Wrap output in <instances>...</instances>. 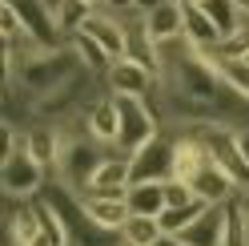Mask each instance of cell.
Returning <instances> with one entry per match:
<instances>
[{
    "label": "cell",
    "instance_id": "obj_1",
    "mask_svg": "<svg viewBox=\"0 0 249 246\" xmlns=\"http://www.w3.org/2000/svg\"><path fill=\"white\" fill-rule=\"evenodd\" d=\"M76 69H81V61H76L72 44H56V49L28 44V49H24V61H20L17 81L24 85V93L33 97V101H40V97H49L56 85H65ZM33 109H36V105H33Z\"/></svg>",
    "mask_w": 249,
    "mask_h": 246
},
{
    "label": "cell",
    "instance_id": "obj_2",
    "mask_svg": "<svg viewBox=\"0 0 249 246\" xmlns=\"http://www.w3.org/2000/svg\"><path fill=\"white\" fill-rule=\"evenodd\" d=\"M105 153H108V145L97 142L92 133H76V137L65 133V145H60V158H56V182L69 186L72 194H81L89 186L92 170L105 162Z\"/></svg>",
    "mask_w": 249,
    "mask_h": 246
},
{
    "label": "cell",
    "instance_id": "obj_3",
    "mask_svg": "<svg viewBox=\"0 0 249 246\" xmlns=\"http://www.w3.org/2000/svg\"><path fill=\"white\" fill-rule=\"evenodd\" d=\"M113 97H117V109H121L117 149L133 158V153L145 149L153 137H161V113L149 105V97H133V93H113Z\"/></svg>",
    "mask_w": 249,
    "mask_h": 246
},
{
    "label": "cell",
    "instance_id": "obj_4",
    "mask_svg": "<svg viewBox=\"0 0 249 246\" xmlns=\"http://www.w3.org/2000/svg\"><path fill=\"white\" fill-rule=\"evenodd\" d=\"M49 182V170L28 153V145H12L4 153V194L8 198H36Z\"/></svg>",
    "mask_w": 249,
    "mask_h": 246
},
{
    "label": "cell",
    "instance_id": "obj_5",
    "mask_svg": "<svg viewBox=\"0 0 249 246\" xmlns=\"http://www.w3.org/2000/svg\"><path fill=\"white\" fill-rule=\"evenodd\" d=\"M133 186V158L129 153H121V149H108L105 153V162L92 170L89 178V186L81 194H105V198H124Z\"/></svg>",
    "mask_w": 249,
    "mask_h": 246
},
{
    "label": "cell",
    "instance_id": "obj_6",
    "mask_svg": "<svg viewBox=\"0 0 249 246\" xmlns=\"http://www.w3.org/2000/svg\"><path fill=\"white\" fill-rule=\"evenodd\" d=\"M173 178V137H153L145 149L133 153V182H165Z\"/></svg>",
    "mask_w": 249,
    "mask_h": 246
},
{
    "label": "cell",
    "instance_id": "obj_7",
    "mask_svg": "<svg viewBox=\"0 0 249 246\" xmlns=\"http://www.w3.org/2000/svg\"><path fill=\"white\" fill-rule=\"evenodd\" d=\"M105 89L108 93H133V97H149L157 89V73H149L145 65H137L133 57H121L113 61V69L105 77Z\"/></svg>",
    "mask_w": 249,
    "mask_h": 246
},
{
    "label": "cell",
    "instance_id": "obj_8",
    "mask_svg": "<svg viewBox=\"0 0 249 246\" xmlns=\"http://www.w3.org/2000/svg\"><path fill=\"white\" fill-rule=\"evenodd\" d=\"M85 33L101 44V49L113 57V61H121L124 53H129V24H124L117 12H108V8H101V12H92L89 17V24H85Z\"/></svg>",
    "mask_w": 249,
    "mask_h": 246
},
{
    "label": "cell",
    "instance_id": "obj_9",
    "mask_svg": "<svg viewBox=\"0 0 249 246\" xmlns=\"http://www.w3.org/2000/svg\"><path fill=\"white\" fill-rule=\"evenodd\" d=\"M76 202H81V210L89 214L92 222H97L101 230H113V234H121L124 222L133 218V210L124 198H105V194H76Z\"/></svg>",
    "mask_w": 249,
    "mask_h": 246
},
{
    "label": "cell",
    "instance_id": "obj_10",
    "mask_svg": "<svg viewBox=\"0 0 249 246\" xmlns=\"http://www.w3.org/2000/svg\"><path fill=\"white\" fill-rule=\"evenodd\" d=\"M85 133H92L97 142H105L108 149H117V137H121V109H117V97H97L85 113Z\"/></svg>",
    "mask_w": 249,
    "mask_h": 246
},
{
    "label": "cell",
    "instance_id": "obj_11",
    "mask_svg": "<svg viewBox=\"0 0 249 246\" xmlns=\"http://www.w3.org/2000/svg\"><path fill=\"white\" fill-rule=\"evenodd\" d=\"M24 145H28V153H33L44 170H56L60 145H65V129H56L53 121H33V125L24 129Z\"/></svg>",
    "mask_w": 249,
    "mask_h": 246
},
{
    "label": "cell",
    "instance_id": "obj_12",
    "mask_svg": "<svg viewBox=\"0 0 249 246\" xmlns=\"http://www.w3.org/2000/svg\"><path fill=\"white\" fill-rule=\"evenodd\" d=\"M225 222H229V202L221 206H205V214L201 218H193L189 226L181 230V238L189 246H221L225 238Z\"/></svg>",
    "mask_w": 249,
    "mask_h": 246
},
{
    "label": "cell",
    "instance_id": "obj_13",
    "mask_svg": "<svg viewBox=\"0 0 249 246\" xmlns=\"http://www.w3.org/2000/svg\"><path fill=\"white\" fill-rule=\"evenodd\" d=\"M141 24H145V33L157 44L161 41H173V37H185V4H181V0H165V4L145 12Z\"/></svg>",
    "mask_w": 249,
    "mask_h": 246
},
{
    "label": "cell",
    "instance_id": "obj_14",
    "mask_svg": "<svg viewBox=\"0 0 249 246\" xmlns=\"http://www.w3.org/2000/svg\"><path fill=\"white\" fill-rule=\"evenodd\" d=\"M193 190H197V198H201V202L221 206V202H233V194H237L241 186H237V182H233V178L221 170V165H217V162L209 158V162L197 170V178H193Z\"/></svg>",
    "mask_w": 249,
    "mask_h": 246
},
{
    "label": "cell",
    "instance_id": "obj_15",
    "mask_svg": "<svg viewBox=\"0 0 249 246\" xmlns=\"http://www.w3.org/2000/svg\"><path fill=\"white\" fill-rule=\"evenodd\" d=\"M133 214H149V218H161L165 210V182H133L129 194H124Z\"/></svg>",
    "mask_w": 249,
    "mask_h": 246
},
{
    "label": "cell",
    "instance_id": "obj_16",
    "mask_svg": "<svg viewBox=\"0 0 249 246\" xmlns=\"http://www.w3.org/2000/svg\"><path fill=\"white\" fill-rule=\"evenodd\" d=\"M69 44H72L76 61H81V65H85L89 73H97L101 81H105V77H108V69H113V57H108V53L101 49V44L85 33V28H81V33H72V37H69Z\"/></svg>",
    "mask_w": 249,
    "mask_h": 246
},
{
    "label": "cell",
    "instance_id": "obj_17",
    "mask_svg": "<svg viewBox=\"0 0 249 246\" xmlns=\"http://www.w3.org/2000/svg\"><path fill=\"white\" fill-rule=\"evenodd\" d=\"M185 37H189L197 49H217V44H221V33H217V24L209 20V12L201 4H185Z\"/></svg>",
    "mask_w": 249,
    "mask_h": 246
},
{
    "label": "cell",
    "instance_id": "obj_18",
    "mask_svg": "<svg viewBox=\"0 0 249 246\" xmlns=\"http://www.w3.org/2000/svg\"><path fill=\"white\" fill-rule=\"evenodd\" d=\"M161 234H165V230H161V218L133 214V218L124 222V230H121V242H129V246H153Z\"/></svg>",
    "mask_w": 249,
    "mask_h": 246
},
{
    "label": "cell",
    "instance_id": "obj_19",
    "mask_svg": "<svg viewBox=\"0 0 249 246\" xmlns=\"http://www.w3.org/2000/svg\"><path fill=\"white\" fill-rule=\"evenodd\" d=\"M92 12H97V8L85 4V0H56V24H60V33H65V41L72 33H81Z\"/></svg>",
    "mask_w": 249,
    "mask_h": 246
},
{
    "label": "cell",
    "instance_id": "obj_20",
    "mask_svg": "<svg viewBox=\"0 0 249 246\" xmlns=\"http://www.w3.org/2000/svg\"><path fill=\"white\" fill-rule=\"evenodd\" d=\"M201 8L209 12V20L217 24V33H221V41L245 20V12L237 8V0H201Z\"/></svg>",
    "mask_w": 249,
    "mask_h": 246
},
{
    "label": "cell",
    "instance_id": "obj_21",
    "mask_svg": "<svg viewBox=\"0 0 249 246\" xmlns=\"http://www.w3.org/2000/svg\"><path fill=\"white\" fill-rule=\"evenodd\" d=\"M205 206H213V202L193 198L189 206H165V210H161V230H165V234H181V230L189 226L193 218H201V214H205Z\"/></svg>",
    "mask_w": 249,
    "mask_h": 246
},
{
    "label": "cell",
    "instance_id": "obj_22",
    "mask_svg": "<svg viewBox=\"0 0 249 246\" xmlns=\"http://www.w3.org/2000/svg\"><path fill=\"white\" fill-rule=\"evenodd\" d=\"M209 53H213V61H217V69H221V77H225V81L249 101V65H245L241 57H221L217 49H209Z\"/></svg>",
    "mask_w": 249,
    "mask_h": 246
},
{
    "label": "cell",
    "instance_id": "obj_23",
    "mask_svg": "<svg viewBox=\"0 0 249 246\" xmlns=\"http://www.w3.org/2000/svg\"><path fill=\"white\" fill-rule=\"evenodd\" d=\"M0 37H4V44H33L28 41V28H24V20H20V12L8 4H0Z\"/></svg>",
    "mask_w": 249,
    "mask_h": 246
},
{
    "label": "cell",
    "instance_id": "obj_24",
    "mask_svg": "<svg viewBox=\"0 0 249 246\" xmlns=\"http://www.w3.org/2000/svg\"><path fill=\"white\" fill-rule=\"evenodd\" d=\"M217 53H221V57H245V53H249V17L233 28L221 44H217Z\"/></svg>",
    "mask_w": 249,
    "mask_h": 246
},
{
    "label": "cell",
    "instance_id": "obj_25",
    "mask_svg": "<svg viewBox=\"0 0 249 246\" xmlns=\"http://www.w3.org/2000/svg\"><path fill=\"white\" fill-rule=\"evenodd\" d=\"M193 198H197L193 182H185V178H165V206H189Z\"/></svg>",
    "mask_w": 249,
    "mask_h": 246
},
{
    "label": "cell",
    "instance_id": "obj_26",
    "mask_svg": "<svg viewBox=\"0 0 249 246\" xmlns=\"http://www.w3.org/2000/svg\"><path fill=\"white\" fill-rule=\"evenodd\" d=\"M233 210H237L241 222L249 226V190H237V194H233Z\"/></svg>",
    "mask_w": 249,
    "mask_h": 246
},
{
    "label": "cell",
    "instance_id": "obj_27",
    "mask_svg": "<svg viewBox=\"0 0 249 246\" xmlns=\"http://www.w3.org/2000/svg\"><path fill=\"white\" fill-rule=\"evenodd\" d=\"M153 246H189V242H185L181 234H161V238L153 242Z\"/></svg>",
    "mask_w": 249,
    "mask_h": 246
},
{
    "label": "cell",
    "instance_id": "obj_28",
    "mask_svg": "<svg viewBox=\"0 0 249 246\" xmlns=\"http://www.w3.org/2000/svg\"><path fill=\"white\" fill-rule=\"evenodd\" d=\"M157 4H165V0H133L137 17H145V12H149V8H157Z\"/></svg>",
    "mask_w": 249,
    "mask_h": 246
},
{
    "label": "cell",
    "instance_id": "obj_29",
    "mask_svg": "<svg viewBox=\"0 0 249 246\" xmlns=\"http://www.w3.org/2000/svg\"><path fill=\"white\" fill-rule=\"evenodd\" d=\"M85 4H92V8H97V12H101V8L108 4V0H85Z\"/></svg>",
    "mask_w": 249,
    "mask_h": 246
},
{
    "label": "cell",
    "instance_id": "obj_30",
    "mask_svg": "<svg viewBox=\"0 0 249 246\" xmlns=\"http://www.w3.org/2000/svg\"><path fill=\"white\" fill-rule=\"evenodd\" d=\"M237 8H241V12H245V17H249V0H237Z\"/></svg>",
    "mask_w": 249,
    "mask_h": 246
},
{
    "label": "cell",
    "instance_id": "obj_31",
    "mask_svg": "<svg viewBox=\"0 0 249 246\" xmlns=\"http://www.w3.org/2000/svg\"><path fill=\"white\" fill-rule=\"evenodd\" d=\"M181 4H201V0H181Z\"/></svg>",
    "mask_w": 249,
    "mask_h": 246
},
{
    "label": "cell",
    "instance_id": "obj_32",
    "mask_svg": "<svg viewBox=\"0 0 249 246\" xmlns=\"http://www.w3.org/2000/svg\"><path fill=\"white\" fill-rule=\"evenodd\" d=\"M241 61H245V65H249V53H245V57H241Z\"/></svg>",
    "mask_w": 249,
    "mask_h": 246
},
{
    "label": "cell",
    "instance_id": "obj_33",
    "mask_svg": "<svg viewBox=\"0 0 249 246\" xmlns=\"http://www.w3.org/2000/svg\"><path fill=\"white\" fill-rule=\"evenodd\" d=\"M121 246H129V242H121Z\"/></svg>",
    "mask_w": 249,
    "mask_h": 246
}]
</instances>
